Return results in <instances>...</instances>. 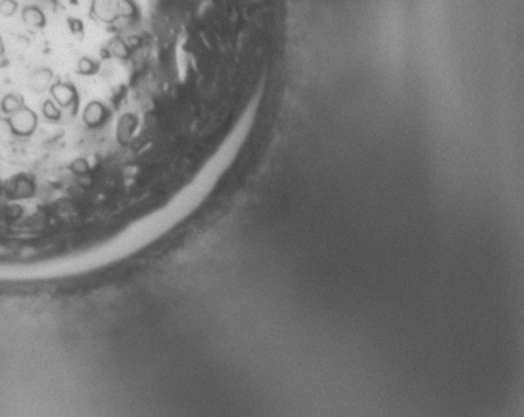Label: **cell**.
<instances>
[{
  "label": "cell",
  "mask_w": 524,
  "mask_h": 417,
  "mask_svg": "<svg viewBox=\"0 0 524 417\" xmlns=\"http://www.w3.org/2000/svg\"><path fill=\"white\" fill-rule=\"evenodd\" d=\"M24 20H25V24L30 25V27H40V25H43V22H45V20H43V15H42L40 10L34 9V7L25 10Z\"/></svg>",
  "instance_id": "obj_1"
},
{
  "label": "cell",
  "mask_w": 524,
  "mask_h": 417,
  "mask_svg": "<svg viewBox=\"0 0 524 417\" xmlns=\"http://www.w3.org/2000/svg\"><path fill=\"white\" fill-rule=\"evenodd\" d=\"M15 10V4L12 2V0H2L0 2V12L5 14V15H12Z\"/></svg>",
  "instance_id": "obj_2"
},
{
  "label": "cell",
  "mask_w": 524,
  "mask_h": 417,
  "mask_svg": "<svg viewBox=\"0 0 524 417\" xmlns=\"http://www.w3.org/2000/svg\"><path fill=\"white\" fill-rule=\"evenodd\" d=\"M0 55H2V42H0Z\"/></svg>",
  "instance_id": "obj_3"
}]
</instances>
